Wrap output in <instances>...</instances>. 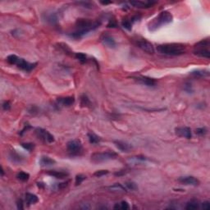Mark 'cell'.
<instances>
[{"mask_svg":"<svg viewBox=\"0 0 210 210\" xmlns=\"http://www.w3.org/2000/svg\"><path fill=\"white\" fill-rule=\"evenodd\" d=\"M100 24L101 23L99 21H92L90 19H85V18L77 19L76 22V30L73 33L69 34V36L71 38L76 39H81L90 31L95 30L99 27Z\"/></svg>","mask_w":210,"mask_h":210,"instance_id":"1","label":"cell"},{"mask_svg":"<svg viewBox=\"0 0 210 210\" xmlns=\"http://www.w3.org/2000/svg\"><path fill=\"white\" fill-rule=\"evenodd\" d=\"M173 20V17L171 12L168 11H163L160 12L156 17L152 19L148 24V30L150 32H154L166 25L171 23Z\"/></svg>","mask_w":210,"mask_h":210,"instance_id":"2","label":"cell"},{"mask_svg":"<svg viewBox=\"0 0 210 210\" xmlns=\"http://www.w3.org/2000/svg\"><path fill=\"white\" fill-rule=\"evenodd\" d=\"M157 50L159 53L169 56H180L185 54L186 52V46L179 43H171L163 44L157 46Z\"/></svg>","mask_w":210,"mask_h":210,"instance_id":"3","label":"cell"},{"mask_svg":"<svg viewBox=\"0 0 210 210\" xmlns=\"http://www.w3.org/2000/svg\"><path fill=\"white\" fill-rule=\"evenodd\" d=\"M210 41L208 39H202L194 46V54L200 57H204L208 59L210 57Z\"/></svg>","mask_w":210,"mask_h":210,"instance_id":"4","label":"cell"},{"mask_svg":"<svg viewBox=\"0 0 210 210\" xmlns=\"http://www.w3.org/2000/svg\"><path fill=\"white\" fill-rule=\"evenodd\" d=\"M117 153L112 151H107V152H99V153H94L91 154L90 159L91 162L94 163H100V162H107L108 160L117 159Z\"/></svg>","mask_w":210,"mask_h":210,"instance_id":"5","label":"cell"},{"mask_svg":"<svg viewBox=\"0 0 210 210\" xmlns=\"http://www.w3.org/2000/svg\"><path fill=\"white\" fill-rule=\"evenodd\" d=\"M66 149L72 155H78L82 151V144L79 140H72L67 143Z\"/></svg>","mask_w":210,"mask_h":210,"instance_id":"6","label":"cell"},{"mask_svg":"<svg viewBox=\"0 0 210 210\" xmlns=\"http://www.w3.org/2000/svg\"><path fill=\"white\" fill-rule=\"evenodd\" d=\"M36 135L41 141L47 142V143H53L54 141V135H51L48 131L43 129V128H39V127L36 128Z\"/></svg>","mask_w":210,"mask_h":210,"instance_id":"7","label":"cell"},{"mask_svg":"<svg viewBox=\"0 0 210 210\" xmlns=\"http://www.w3.org/2000/svg\"><path fill=\"white\" fill-rule=\"evenodd\" d=\"M136 45H137V47H139L141 49H142L143 51L147 53V54H154V51H155V50H154L153 45L150 42H149L148 40H146V39H138V40L136 41Z\"/></svg>","mask_w":210,"mask_h":210,"instance_id":"8","label":"cell"},{"mask_svg":"<svg viewBox=\"0 0 210 210\" xmlns=\"http://www.w3.org/2000/svg\"><path fill=\"white\" fill-rule=\"evenodd\" d=\"M16 65H17V66L18 68L23 70L25 72H31V71L36 67L37 63H29V62H26V61L25 60V59H23V58H20V57H19V59H18L17 63Z\"/></svg>","mask_w":210,"mask_h":210,"instance_id":"9","label":"cell"},{"mask_svg":"<svg viewBox=\"0 0 210 210\" xmlns=\"http://www.w3.org/2000/svg\"><path fill=\"white\" fill-rule=\"evenodd\" d=\"M132 78L137 82H139L140 84L144 85H146V86H149V87H153L157 84V81L155 79L148 77V76H136V77H132Z\"/></svg>","mask_w":210,"mask_h":210,"instance_id":"10","label":"cell"},{"mask_svg":"<svg viewBox=\"0 0 210 210\" xmlns=\"http://www.w3.org/2000/svg\"><path fill=\"white\" fill-rule=\"evenodd\" d=\"M100 40H101V42L103 43V45L107 46L108 48H115L116 45H117L115 39H114L109 34H103L102 36H101V37H100Z\"/></svg>","mask_w":210,"mask_h":210,"instance_id":"11","label":"cell"},{"mask_svg":"<svg viewBox=\"0 0 210 210\" xmlns=\"http://www.w3.org/2000/svg\"><path fill=\"white\" fill-rule=\"evenodd\" d=\"M178 181L186 186H197L199 185V181L194 177L189 176V177H181L178 179Z\"/></svg>","mask_w":210,"mask_h":210,"instance_id":"12","label":"cell"},{"mask_svg":"<svg viewBox=\"0 0 210 210\" xmlns=\"http://www.w3.org/2000/svg\"><path fill=\"white\" fill-rule=\"evenodd\" d=\"M175 132L178 136H181V137H184L186 139H190L192 137V133L190 127H186V126L177 127L175 129Z\"/></svg>","mask_w":210,"mask_h":210,"instance_id":"13","label":"cell"},{"mask_svg":"<svg viewBox=\"0 0 210 210\" xmlns=\"http://www.w3.org/2000/svg\"><path fill=\"white\" fill-rule=\"evenodd\" d=\"M156 3V2H153V1H131L130 4L134 6L135 8H150L153 5H154Z\"/></svg>","mask_w":210,"mask_h":210,"instance_id":"14","label":"cell"},{"mask_svg":"<svg viewBox=\"0 0 210 210\" xmlns=\"http://www.w3.org/2000/svg\"><path fill=\"white\" fill-rule=\"evenodd\" d=\"M114 144L116 145V147L119 150H121L122 152H130L132 150V145L127 142L122 141H114Z\"/></svg>","mask_w":210,"mask_h":210,"instance_id":"15","label":"cell"},{"mask_svg":"<svg viewBox=\"0 0 210 210\" xmlns=\"http://www.w3.org/2000/svg\"><path fill=\"white\" fill-rule=\"evenodd\" d=\"M57 103L59 105L65 106V107H70L75 103V98L72 96L61 97L57 99Z\"/></svg>","mask_w":210,"mask_h":210,"instance_id":"16","label":"cell"},{"mask_svg":"<svg viewBox=\"0 0 210 210\" xmlns=\"http://www.w3.org/2000/svg\"><path fill=\"white\" fill-rule=\"evenodd\" d=\"M55 163H56V161L48 156L41 157V159L39 160V164L42 167H49V166L54 165Z\"/></svg>","mask_w":210,"mask_h":210,"instance_id":"17","label":"cell"},{"mask_svg":"<svg viewBox=\"0 0 210 210\" xmlns=\"http://www.w3.org/2000/svg\"><path fill=\"white\" fill-rule=\"evenodd\" d=\"M9 158H10V159L12 160V162H16V163H21L24 160V158L21 156V154H19V153L15 152V151H13V150L9 154Z\"/></svg>","mask_w":210,"mask_h":210,"instance_id":"18","label":"cell"},{"mask_svg":"<svg viewBox=\"0 0 210 210\" xmlns=\"http://www.w3.org/2000/svg\"><path fill=\"white\" fill-rule=\"evenodd\" d=\"M47 174L51 176V177H54L57 179H63L68 176V173L67 172H65V171H47Z\"/></svg>","mask_w":210,"mask_h":210,"instance_id":"19","label":"cell"},{"mask_svg":"<svg viewBox=\"0 0 210 210\" xmlns=\"http://www.w3.org/2000/svg\"><path fill=\"white\" fill-rule=\"evenodd\" d=\"M39 200V199L37 197V195L31 194V193H26V201L28 204H34L37 203Z\"/></svg>","mask_w":210,"mask_h":210,"instance_id":"20","label":"cell"},{"mask_svg":"<svg viewBox=\"0 0 210 210\" xmlns=\"http://www.w3.org/2000/svg\"><path fill=\"white\" fill-rule=\"evenodd\" d=\"M190 75L195 77H205L209 75V72L205 70H195L190 72Z\"/></svg>","mask_w":210,"mask_h":210,"instance_id":"21","label":"cell"},{"mask_svg":"<svg viewBox=\"0 0 210 210\" xmlns=\"http://www.w3.org/2000/svg\"><path fill=\"white\" fill-rule=\"evenodd\" d=\"M81 107H84V108L91 107V102L86 94H82L81 96Z\"/></svg>","mask_w":210,"mask_h":210,"instance_id":"22","label":"cell"},{"mask_svg":"<svg viewBox=\"0 0 210 210\" xmlns=\"http://www.w3.org/2000/svg\"><path fill=\"white\" fill-rule=\"evenodd\" d=\"M199 207V204L198 200L196 199H192L190 202L187 203L186 206V209L187 210H193V209H197Z\"/></svg>","mask_w":210,"mask_h":210,"instance_id":"23","label":"cell"},{"mask_svg":"<svg viewBox=\"0 0 210 210\" xmlns=\"http://www.w3.org/2000/svg\"><path fill=\"white\" fill-rule=\"evenodd\" d=\"M88 139L90 144H98L99 141H101V138L93 132L88 133Z\"/></svg>","mask_w":210,"mask_h":210,"instance_id":"24","label":"cell"},{"mask_svg":"<svg viewBox=\"0 0 210 210\" xmlns=\"http://www.w3.org/2000/svg\"><path fill=\"white\" fill-rule=\"evenodd\" d=\"M109 189L113 190V191H122V192H126V188H125L124 186H122L121 184H114L113 186H111L108 187Z\"/></svg>","mask_w":210,"mask_h":210,"instance_id":"25","label":"cell"},{"mask_svg":"<svg viewBox=\"0 0 210 210\" xmlns=\"http://www.w3.org/2000/svg\"><path fill=\"white\" fill-rule=\"evenodd\" d=\"M45 19H46V21L49 22V23H51V24H55V23H57V17L55 13L48 14V15L46 16Z\"/></svg>","mask_w":210,"mask_h":210,"instance_id":"26","label":"cell"},{"mask_svg":"<svg viewBox=\"0 0 210 210\" xmlns=\"http://www.w3.org/2000/svg\"><path fill=\"white\" fill-rule=\"evenodd\" d=\"M17 177L18 180L21 181H26L30 178V174L27 173V172H25V171H20L17 175Z\"/></svg>","mask_w":210,"mask_h":210,"instance_id":"27","label":"cell"},{"mask_svg":"<svg viewBox=\"0 0 210 210\" xmlns=\"http://www.w3.org/2000/svg\"><path fill=\"white\" fill-rule=\"evenodd\" d=\"M114 208L115 209H123V210H126L129 209L130 206L128 203L126 201H122L120 204H117L115 206H114Z\"/></svg>","mask_w":210,"mask_h":210,"instance_id":"28","label":"cell"},{"mask_svg":"<svg viewBox=\"0 0 210 210\" xmlns=\"http://www.w3.org/2000/svg\"><path fill=\"white\" fill-rule=\"evenodd\" d=\"M18 59H19V57L17 55L12 54V55H9L8 57H7V62L11 65H16L17 63Z\"/></svg>","mask_w":210,"mask_h":210,"instance_id":"29","label":"cell"},{"mask_svg":"<svg viewBox=\"0 0 210 210\" xmlns=\"http://www.w3.org/2000/svg\"><path fill=\"white\" fill-rule=\"evenodd\" d=\"M75 57L79 62H81V63H85L86 62V60H87L86 55L83 54V53H76V54H75Z\"/></svg>","mask_w":210,"mask_h":210,"instance_id":"30","label":"cell"},{"mask_svg":"<svg viewBox=\"0 0 210 210\" xmlns=\"http://www.w3.org/2000/svg\"><path fill=\"white\" fill-rule=\"evenodd\" d=\"M125 186L126 187V190H138L137 185L133 181H127V182L125 183Z\"/></svg>","mask_w":210,"mask_h":210,"instance_id":"31","label":"cell"},{"mask_svg":"<svg viewBox=\"0 0 210 210\" xmlns=\"http://www.w3.org/2000/svg\"><path fill=\"white\" fill-rule=\"evenodd\" d=\"M122 26L123 28H125L127 30H131L132 29V23L131 21H130L129 20H123L122 21Z\"/></svg>","mask_w":210,"mask_h":210,"instance_id":"32","label":"cell"},{"mask_svg":"<svg viewBox=\"0 0 210 210\" xmlns=\"http://www.w3.org/2000/svg\"><path fill=\"white\" fill-rule=\"evenodd\" d=\"M21 147L24 148L25 150H28V151H32L35 148V144L32 143H22L21 144Z\"/></svg>","mask_w":210,"mask_h":210,"instance_id":"33","label":"cell"},{"mask_svg":"<svg viewBox=\"0 0 210 210\" xmlns=\"http://www.w3.org/2000/svg\"><path fill=\"white\" fill-rule=\"evenodd\" d=\"M85 178H86V177L84 176V175H82V174L77 175V176L76 177V182H75L76 186H79V185H81V182H82Z\"/></svg>","mask_w":210,"mask_h":210,"instance_id":"34","label":"cell"},{"mask_svg":"<svg viewBox=\"0 0 210 210\" xmlns=\"http://www.w3.org/2000/svg\"><path fill=\"white\" fill-rule=\"evenodd\" d=\"M195 133L199 135H205L208 133V130L206 127H199L196 129Z\"/></svg>","mask_w":210,"mask_h":210,"instance_id":"35","label":"cell"},{"mask_svg":"<svg viewBox=\"0 0 210 210\" xmlns=\"http://www.w3.org/2000/svg\"><path fill=\"white\" fill-rule=\"evenodd\" d=\"M108 173V170H98L94 173V176H95L96 177H101L103 176H105Z\"/></svg>","mask_w":210,"mask_h":210,"instance_id":"36","label":"cell"},{"mask_svg":"<svg viewBox=\"0 0 210 210\" xmlns=\"http://www.w3.org/2000/svg\"><path fill=\"white\" fill-rule=\"evenodd\" d=\"M77 3L79 5H81L82 7L86 8H92V6H93V4L90 2H78Z\"/></svg>","mask_w":210,"mask_h":210,"instance_id":"37","label":"cell"},{"mask_svg":"<svg viewBox=\"0 0 210 210\" xmlns=\"http://www.w3.org/2000/svg\"><path fill=\"white\" fill-rule=\"evenodd\" d=\"M3 108L5 111H8L11 108V103L9 101H4L3 103Z\"/></svg>","mask_w":210,"mask_h":210,"instance_id":"38","label":"cell"},{"mask_svg":"<svg viewBox=\"0 0 210 210\" xmlns=\"http://www.w3.org/2000/svg\"><path fill=\"white\" fill-rule=\"evenodd\" d=\"M107 26L108 28H116V27H117V24L114 20H110L109 22L108 23V25H107Z\"/></svg>","mask_w":210,"mask_h":210,"instance_id":"39","label":"cell"},{"mask_svg":"<svg viewBox=\"0 0 210 210\" xmlns=\"http://www.w3.org/2000/svg\"><path fill=\"white\" fill-rule=\"evenodd\" d=\"M185 90H186V92H188V93H192L193 89H192V86H191V85L190 84L185 85Z\"/></svg>","mask_w":210,"mask_h":210,"instance_id":"40","label":"cell"},{"mask_svg":"<svg viewBox=\"0 0 210 210\" xmlns=\"http://www.w3.org/2000/svg\"><path fill=\"white\" fill-rule=\"evenodd\" d=\"M202 208H204V209H206V210H208L210 208V204L208 201H205L204 202L203 204H202Z\"/></svg>","mask_w":210,"mask_h":210,"instance_id":"41","label":"cell"},{"mask_svg":"<svg viewBox=\"0 0 210 210\" xmlns=\"http://www.w3.org/2000/svg\"><path fill=\"white\" fill-rule=\"evenodd\" d=\"M17 208L18 209H23L24 207H23V201L21 199H19L17 202Z\"/></svg>","mask_w":210,"mask_h":210,"instance_id":"42","label":"cell"},{"mask_svg":"<svg viewBox=\"0 0 210 210\" xmlns=\"http://www.w3.org/2000/svg\"><path fill=\"white\" fill-rule=\"evenodd\" d=\"M100 3H102L103 5H108V4H110V3H112V2H100Z\"/></svg>","mask_w":210,"mask_h":210,"instance_id":"43","label":"cell"},{"mask_svg":"<svg viewBox=\"0 0 210 210\" xmlns=\"http://www.w3.org/2000/svg\"><path fill=\"white\" fill-rule=\"evenodd\" d=\"M3 175H4V171H3V167H1V177H3Z\"/></svg>","mask_w":210,"mask_h":210,"instance_id":"44","label":"cell"}]
</instances>
